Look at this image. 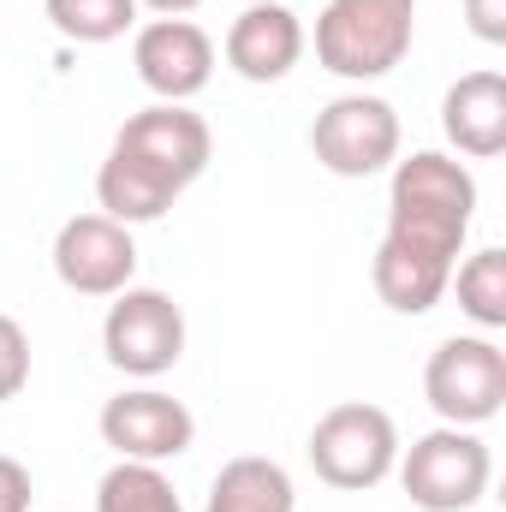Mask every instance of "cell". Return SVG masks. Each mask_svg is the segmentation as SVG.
Segmentation results:
<instances>
[{
	"label": "cell",
	"instance_id": "2e32d148",
	"mask_svg": "<svg viewBox=\"0 0 506 512\" xmlns=\"http://www.w3.org/2000/svg\"><path fill=\"white\" fill-rule=\"evenodd\" d=\"M96 512H185V507H179V489L161 477V465L120 459L96 483Z\"/></svg>",
	"mask_w": 506,
	"mask_h": 512
},
{
	"label": "cell",
	"instance_id": "30bf717a",
	"mask_svg": "<svg viewBox=\"0 0 506 512\" xmlns=\"http://www.w3.org/2000/svg\"><path fill=\"white\" fill-rule=\"evenodd\" d=\"M131 66L149 96L161 102H191L215 78V42L191 18H149L131 42Z\"/></svg>",
	"mask_w": 506,
	"mask_h": 512
},
{
	"label": "cell",
	"instance_id": "6da1fadb",
	"mask_svg": "<svg viewBox=\"0 0 506 512\" xmlns=\"http://www.w3.org/2000/svg\"><path fill=\"white\" fill-rule=\"evenodd\" d=\"M477 215V179L465 161L441 149H417L393 161V197H387V239L376 251V292L387 310L423 316L441 304L453 262L465 251Z\"/></svg>",
	"mask_w": 506,
	"mask_h": 512
},
{
	"label": "cell",
	"instance_id": "9a60e30c",
	"mask_svg": "<svg viewBox=\"0 0 506 512\" xmlns=\"http://www.w3.org/2000/svg\"><path fill=\"white\" fill-rule=\"evenodd\" d=\"M292 507H298V495H292L286 465L245 453V459H227L221 465V477H215L203 512H292Z\"/></svg>",
	"mask_w": 506,
	"mask_h": 512
},
{
	"label": "cell",
	"instance_id": "8992f818",
	"mask_svg": "<svg viewBox=\"0 0 506 512\" xmlns=\"http://www.w3.org/2000/svg\"><path fill=\"white\" fill-rule=\"evenodd\" d=\"M102 352H108L114 370H126L137 382L167 376L185 358V310L167 292H155V286L114 292L108 322H102Z\"/></svg>",
	"mask_w": 506,
	"mask_h": 512
},
{
	"label": "cell",
	"instance_id": "277c9868",
	"mask_svg": "<svg viewBox=\"0 0 506 512\" xmlns=\"http://www.w3.org/2000/svg\"><path fill=\"white\" fill-rule=\"evenodd\" d=\"M399 471V489L411 495V507L423 512H471L489 495V477H495V459L489 447L477 441V429H429L405 447V459L393 465Z\"/></svg>",
	"mask_w": 506,
	"mask_h": 512
},
{
	"label": "cell",
	"instance_id": "5b68a950",
	"mask_svg": "<svg viewBox=\"0 0 506 512\" xmlns=\"http://www.w3.org/2000/svg\"><path fill=\"white\" fill-rule=\"evenodd\" d=\"M423 399L453 429H477V423L501 417L506 352L489 334H453V340H441L429 352V364H423Z\"/></svg>",
	"mask_w": 506,
	"mask_h": 512
},
{
	"label": "cell",
	"instance_id": "e0dca14e",
	"mask_svg": "<svg viewBox=\"0 0 506 512\" xmlns=\"http://www.w3.org/2000/svg\"><path fill=\"white\" fill-rule=\"evenodd\" d=\"M48 24L66 36V42H120L131 24H137V0H42Z\"/></svg>",
	"mask_w": 506,
	"mask_h": 512
},
{
	"label": "cell",
	"instance_id": "4fadbf2b",
	"mask_svg": "<svg viewBox=\"0 0 506 512\" xmlns=\"http://www.w3.org/2000/svg\"><path fill=\"white\" fill-rule=\"evenodd\" d=\"M441 131L459 155L495 161L506 149V78L501 72H465L441 96Z\"/></svg>",
	"mask_w": 506,
	"mask_h": 512
},
{
	"label": "cell",
	"instance_id": "52a82bcc",
	"mask_svg": "<svg viewBox=\"0 0 506 512\" xmlns=\"http://www.w3.org/2000/svg\"><path fill=\"white\" fill-rule=\"evenodd\" d=\"M310 149L334 179H370L381 167L399 161V114L381 96H334L316 126H310Z\"/></svg>",
	"mask_w": 506,
	"mask_h": 512
},
{
	"label": "cell",
	"instance_id": "7c38bea8",
	"mask_svg": "<svg viewBox=\"0 0 506 512\" xmlns=\"http://www.w3.org/2000/svg\"><path fill=\"white\" fill-rule=\"evenodd\" d=\"M227 66L245 78V84H280L298 60H304V24L292 6L280 0H256L233 18L227 30Z\"/></svg>",
	"mask_w": 506,
	"mask_h": 512
},
{
	"label": "cell",
	"instance_id": "d6986e66",
	"mask_svg": "<svg viewBox=\"0 0 506 512\" xmlns=\"http://www.w3.org/2000/svg\"><path fill=\"white\" fill-rule=\"evenodd\" d=\"M30 382V334L0 310V399H18Z\"/></svg>",
	"mask_w": 506,
	"mask_h": 512
},
{
	"label": "cell",
	"instance_id": "ba28073f",
	"mask_svg": "<svg viewBox=\"0 0 506 512\" xmlns=\"http://www.w3.org/2000/svg\"><path fill=\"white\" fill-rule=\"evenodd\" d=\"M54 274L78 298H114V292H126L131 274H137L131 227L108 221V215H72L54 233Z\"/></svg>",
	"mask_w": 506,
	"mask_h": 512
},
{
	"label": "cell",
	"instance_id": "8fae6325",
	"mask_svg": "<svg viewBox=\"0 0 506 512\" xmlns=\"http://www.w3.org/2000/svg\"><path fill=\"white\" fill-rule=\"evenodd\" d=\"M114 149H126L137 161H149L155 173H167L173 185H197L209 173V155H215V137L203 126V114H191L185 102H155L143 114H131Z\"/></svg>",
	"mask_w": 506,
	"mask_h": 512
},
{
	"label": "cell",
	"instance_id": "9c48e42d",
	"mask_svg": "<svg viewBox=\"0 0 506 512\" xmlns=\"http://www.w3.org/2000/svg\"><path fill=\"white\" fill-rule=\"evenodd\" d=\"M102 441H108L120 459L161 465V459L191 453L197 417H191L173 393H161V387H131V393H120V399L102 405Z\"/></svg>",
	"mask_w": 506,
	"mask_h": 512
},
{
	"label": "cell",
	"instance_id": "7402d4cb",
	"mask_svg": "<svg viewBox=\"0 0 506 512\" xmlns=\"http://www.w3.org/2000/svg\"><path fill=\"white\" fill-rule=\"evenodd\" d=\"M137 6H149L155 18H185V12H197L203 0H137Z\"/></svg>",
	"mask_w": 506,
	"mask_h": 512
},
{
	"label": "cell",
	"instance_id": "ac0fdd59",
	"mask_svg": "<svg viewBox=\"0 0 506 512\" xmlns=\"http://www.w3.org/2000/svg\"><path fill=\"white\" fill-rule=\"evenodd\" d=\"M447 286H459V310L477 322V328H506V251H477L459 262V274L447 280Z\"/></svg>",
	"mask_w": 506,
	"mask_h": 512
},
{
	"label": "cell",
	"instance_id": "7a4b0ae2",
	"mask_svg": "<svg viewBox=\"0 0 506 512\" xmlns=\"http://www.w3.org/2000/svg\"><path fill=\"white\" fill-rule=\"evenodd\" d=\"M417 36V0H328L316 18V60L334 78H387Z\"/></svg>",
	"mask_w": 506,
	"mask_h": 512
},
{
	"label": "cell",
	"instance_id": "5bb4252c",
	"mask_svg": "<svg viewBox=\"0 0 506 512\" xmlns=\"http://www.w3.org/2000/svg\"><path fill=\"white\" fill-rule=\"evenodd\" d=\"M179 197H185V185H173L167 173H155L149 161H137L126 149H108V161H102V173H96V203H102V215L120 221V227L161 221Z\"/></svg>",
	"mask_w": 506,
	"mask_h": 512
},
{
	"label": "cell",
	"instance_id": "3957f363",
	"mask_svg": "<svg viewBox=\"0 0 506 512\" xmlns=\"http://www.w3.org/2000/svg\"><path fill=\"white\" fill-rule=\"evenodd\" d=\"M304 453H310V465H316V477L328 489L364 495V489H376V483L393 477V465H399V429H393V417L381 405L346 399V405H334V411L316 417Z\"/></svg>",
	"mask_w": 506,
	"mask_h": 512
},
{
	"label": "cell",
	"instance_id": "ffe728a7",
	"mask_svg": "<svg viewBox=\"0 0 506 512\" xmlns=\"http://www.w3.org/2000/svg\"><path fill=\"white\" fill-rule=\"evenodd\" d=\"M465 18H471V36L483 42H506V0H465Z\"/></svg>",
	"mask_w": 506,
	"mask_h": 512
},
{
	"label": "cell",
	"instance_id": "603a6c76",
	"mask_svg": "<svg viewBox=\"0 0 506 512\" xmlns=\"http://www.w3.org/2000/svg\"><path fill=\"white\" fill-rule=\"evenodd\" d=\"M245 6H256V0H245Z\"/></svg>",
	"mask_w": 506,
	"mask_h": 512
},
{
	"label": "cell",
	"instance_id": "44dd1931",
	"mask_svg": "<svg viewBox=\"0 0 506 512\" xmlns=\"http://www.w3.org/2000/svg\"><path fill=\"white\" fill-rule=\"evenodd\" d=\"M0 512H30V471L0 453Z\"/></svg>",
	"mask_w": 506,
	"mask_h": 512
}]
</instances>
